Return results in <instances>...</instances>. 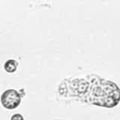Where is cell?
Segmentation results:
<instances>
[{"mask_svg":"<svg viewBox=\"0 0 120 120\" xmlns=\"http://www.w3.org/2000/svg\"><path fill=\"white\" fill-rule=\"evenodd\" d=\"M22 100V96L15 89H8L1 95L2 105L8 110H13L17 108Z\"/></svg>","mask_w":120,"mask_h":120,"instance_id":"6da1fadb","label":"cell"},{"mask_svg":"<svg viewBox=\"0 0 120 120\" xmlns=\"http://www.w3.org/2000/svg\"><path fill=\"white\" fill-rule=\"evenodd\" d=\"M10 120H23V117H22V115L20 114V113H15V114H13V115L11 116Z\"/></svg>","mask_w":120,"mask_h":120,"instance_id":"3957f363","label":"cell"},{"mask_svg":"<svg viewBox=\"0 0 120 120\" xmlns=\"http://www.w3.org/2000/svg\"><path fill=\"white\" fill-rule=\"evenodd\" d=\"M18 68V62L14 59H8L4 64V69L8 73H13Z\"/></svg>","mask_w":120,"mask_h":120,"instance_id":"7a4b0ae2","label":"cell"}]
</instances>
